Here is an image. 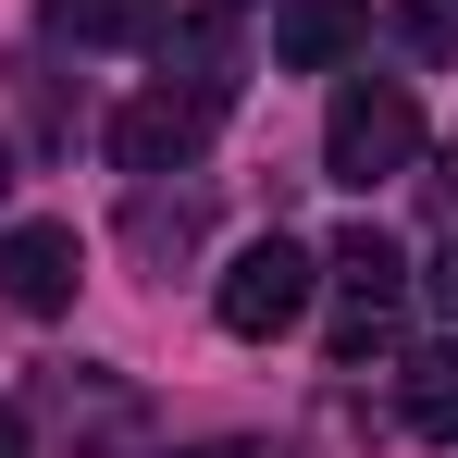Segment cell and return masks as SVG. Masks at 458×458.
Wrapping results in <instances>:
<instances>
[{
	"instance_id": "obj_1",
	"label": "cell",
	"mask_w": 458,
	"mask_h": 458,
	"mask_svg": "<svg viewBox=\"0 0 458 458\" xmlns=\"http://www.w3.org/2000/svg\"><path fill=\"white\" fill-rule=\"evenodd\" d=\"M409 161H421V99H409L396 75H347L335 112H322V174L372 199L384 174H409Z\"/></svg>"
},
{
	"instance_id": "obj_2",
	"label": "cell",
	"mask_w": 458,
	"mask_h": 458,
	"mask_svg": "<svg viewBox=\"0 0 458 458\" xmlns=\"http://www.w3.org/2000/svg\"><path fill=\"white\" fill-rule=\"evenodd\" d=\"M310 285H322V260H310L298 235H260V248H235L224 260V285H211V310H224V335H298V310H310Z\"/></svg>"
},
{
	"instance_id": "obj_3",
	"label": "cell",
	"mask_w": 458,
	"mask_h": 458,
	"mask_svg": "<svg viewBox=\"0 0 458 458\" xmlns=\"http://www.w3.org/2000/svg\"><path fill=\"white\" fill-rule=\"evenodd\" d=\"M211 124H224V99H199V87H149V99H124L112 112V161L149 186V174H186V161L211 149Z\"/></svg>"
},
{
	"instance_id": "obj_4",
	"label": "cell",
	"mask_w": 458,
	"mask_h": 458,
	"mask_svg": "<svg viewBox=\"0 0 458 458\" xmlns=\"http://www.w3.org/2000/svg\"><path fill=\"white\" fill-rule=\"evenodd\" d=\"M75 285H87V248H75V224H13V235H0V298L25 310V322L75 310Z\"/></svg>"
},
{
	"instance_id": "obj_5",
	"label": "cell",
	"mask_w": 458,
	"mask_h": 458,
	"mask_svg": "<svg viewBox=\"0 0 458 458\" xmlns=\"http://www.w3.org/2000/svg\"><path fill=\"white\" fill-rule=\"evenodd\" d=\"M372 38V0H273V63L285 75H335Z\"/></svg>"
},
{
	"instance_id": "obj_6",
	"label": "cell",
	"mask_w": 458,
	"mask_h": 458,
	"mask_svg": "<svg viewBox=\"0 0 458 458\" xmlns=\"http://www.w3.org/2000/svg\"><path fill=\"white\" fill-rule=\"evenodd\" d=\"M322 273H335L347 310H396V298H409V248H396L384 224H347L335 248H322Z\"/></svg>"
},
{
	"instance_id": "obj_7",
	"label": "cell",
	"mask_w": 458,
	"mask_h": 458,
	"mask_svg": "<svg viewBox=\"0 0 458 458\" xmlns=\"http://www.w3.org/2000/svg\"><path fill=\"white\" fill-rule=\"evenodd\" d=\"M161 25H174V0H50L63 50H149Z\"/></svg>"
},
{
	"instance_id": "obj_8",
	"label": "cell",
	"mask_w": 458,
	"mask_h": 458,
	"mask_svg": "<svg viewBox=\"0 0 458 458\" xmlns=\"http://www.w3.org/2000/svg\"><path fill=\"white\" fill-rule=\"evenodd\" d=\"M396 409H409V434L458 446V335H434V347H409V360H396Z\"/></svg>"
},
{
	"instance_id": "obj_9",
	"label": "cell",
	"mask_w": 458,
	"mask_h": 458,
	"mask_svg": "<svg viewBox=\"0 0 458 458\" xmlns=\"http://www.w3.org/2000/svg\"><path fill=\"white\" fill-rule=\"evenodd\" d=\"M161 38H174V63H186L199 99H235V38L224 25H161Z\"/></svg>"
},
{
	"instance_id": "obj_10",
	"label": "cell",
	"mask_w": 458,
	"mask_h": 458,
	"mask_svg": "<svg viewBox=\"0 0 458 458\" xmlns=\"http://www.w3.org/2000/svg\"><path fill=\"white\" fill-rule=\"evenodd\" d=\"M186 235H199V199H174V211H161V186H137V248H186Z\"/></svg>"
},
{
	"instance_id": "obj_11",
	"label": "cell",
	"mask_w": 458,
	"mask_h": 458,
	"mask_svg": "<svg viewBox=\"0 0 458 458\" xmlns=\"http://www.w3.org/2000/svg\"><path fill=\"white\" fill-rule=\"evenodd\" d=\"M384 335H396V310H347V322H335V372H360V360H384Z\"/></svg>"
},
{
	"instance_id": "obj_12",
	"label": "cell",
	"mask_w": 458,
	"mask_h": 458,
	"mask_svg": "<svg viewBox=\"0 0 458 458\" xmlns=\"http://www.w3.org/2000/svg\"><path fill=\"white\" fill-rule=\"evenodd\" d=\"M421 298H434V310H446V322H458V235H446V260L421 273Z\"/></svg>"
},
{
	"instance_id": "obj_13",
	"label": "cell",
	"mask_w": 458,
	"mask_h": 458,
	"mask_svg": "<svg viewBox=\"0 0 458 458\" xmlns=\"http://www.w3.org/2000/svg\"><path fill=\"white\" fill-rule=\"evenodd\" d=\"M0 458H25V409L13 396H0Z\"/></svg>"
},
{
	"instance_id": "obj_14",
	"label": "cell",
	"mask_w": 458,
	"mask_h": 458,
	"mask_svg": "<svg viewBox=\"0 0 458 458\" xmlns=\"http://www.w3.org/2000/svg\"><path fill=\"white\" fill-rule=\"evenodd\" d=\"M434 211H446V235H458V161H446V174H434Z\"/></svg>"
},
{
	"instance_id": "obj_15",
	"label": "cell",
	"mask_w": 458,
	"mask_h": 458,
	"mask_svg": "<svg viewBox=\"0 0 458 458\" xmlns=\"http://www.w3.org/2000/svg\"><path fill=\"white\" fill-rule=\"evenodd\" d=\"M186 458H260V446H235V434H224V446H186Z\"/></svg>"
},
{
	"instance_id": "obj_16",
	"label": "cell",
	"mask_w": 458,
	"mask_h": 458,
	"mask_svg": "<svg viewBox=\"0 0 458 458\" xmlns=\"http://www.w3.org/2000/svg\"><path fill=\"white\" fill-rule=\"evenodd\" d=\"M0 199H13V149H0Z\"/></svg>"
}]
</instances>
